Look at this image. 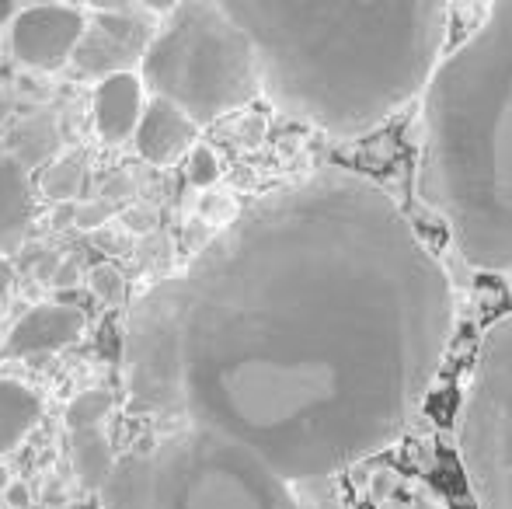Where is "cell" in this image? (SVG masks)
Wrapping results in <instances>:
<instances>
[{
  "mask_svg": "<svg viewBox=\"0 0 512 509\" xmlns=\"http://www.w3.org/2000/svg\"><path fill=\"white\" fill-rule=\"evenodd\" d=\"M108 412H112V394L102 391V387H91V391H81L67 405V422L74 433H84V429L102 426Z\"/></svg>",
  "mask_w": 512,
  "mask_h": 509,
  "instance_id": "obj_15",
  "label": "cell"
},
{
  "mask_svg": "<svg viewBox=\"0 0 512 509\" xmlns=\"http://www.w3.org/2000/svg\"><path fill=\"white\" fill-rule=\"evenodd\" d=\"M255 42L262 95L338 140L380 129L425 95L450 7L425 0H223Z\"/></svg>",
  "mask_w": 512,
  "mask_h": 509,
  "instance_id": "obj_2",
  "label": "cell"
},
{
  "mask_svg": "<svg viewBox=\"0 0 512 509\" xmlns=\"http://www.w3.org/2000/svg\"><path fill=\"white\" fill-rule=\"evenodd\" d=\"M88 11L67 4H35L21 7L11 25V49L25 67L60 70L74 60L84 32H88Z\"/></svg>",
  "mask_w": 512,
  "mask_h": 509,
  "instance_id": "obj_8",
  "label": "cell"
},
{
  "mask_svg": "<svg viewBox=\"0 0 512 509\" xmlns=\"http://www.w3.org/2000/svg\"><path fill=\"white\" fill-rule=\"evenodd\" d=\"M88 328L81 307L70 304H39L28 314H21V321L11 328L4 342V356H39L63 349L70 342H77Z\"/></svg>",
  "mask_w": 512,
  "mask_h": 509,
  "instance_id": "obj_9",
  "label": "cell"
},
{
  "mask_svg": "<svg viewBox=\"0 0 512 509\" xmlns=\"http://www.w3.org/2000/svg\"><path fill=\"white\" fill-rule=\"evenodd\" d=\"M91 18L95 21L88 25L74 53V63L84 74L105 81L115 74H129V63H143V53L157 28L150 25L140 7H95Z\"/></svg>",
  "mask_w": 512,
  "mask_h": 509,
  "instance_id": "obj_7",
  "label": "cell"
},
{
  "mask_svg": "<svg viewBox=\"0 0 512 509\" xmlns=\"http://www.w3.org/2000/svg\"><path fill=\"white\" fill-rule=\"evenodd\" d=\"M42 419L39 394L21 381L0 377V454L14 450Z\"/></svg>",
  "mask_w": 512,
  "mask_h": 509,
  "instance_id": "obj_13",
  "label": "cell"
},
{
  "mask_svg": "<svg viewBox=\"0 0 512 509\" xmlns=\"http://www.w3.org/2000/svg\"><path fill=\"white\" fill-rule=\"evenodd\" d=\"M91 286H95L98 297L115 300L122 293V276L112 269V265H98V269L91 272Z\"/></svg>",
  "mask_w": 512,
  "mask_h": 509,
  "instance_id": "obj_18",
  "label": "cell"
},
{
  "mask_svg": "<svg viewBox=\"0 0 512 509\" xmlns=\"http://www.w3.org/2000/svg\"><path fill=\"white\" fill-rule=\"evenodd\" d=\"M300 506L304 509H345L342 496H338V482H314V485H300Z\"/></svg>",
  "mask_w": 512,
  "mask_h": 509,
  "instance_id": "obj_17",
  "label": "cell"
},
{
  "mask_svg": "<svg viewBox=\"0 0 512 509\" xmlns=\"http://www.w3.org/2000/svg\"><path fill=\"white\" fill-rule=\"evenodd\" d=\"M450 272L349 168L265 192L133 304L129 412L237 443L293 489L394 447L450 349Z\"/></svg>",
  "mask_w": 512,
  "mask_h": 509,
  "instance_id": "obj_1",
  "label": "cell"
},
{
  "mask_svg": "<svg viewBox=\"0 0 512 509\" xmlns=\"http://www.w3.org/2000/svg\"><path fill=\"white\" fill-rule=\"evenodd\" d=\"M95 129L98 136L108 143H122L129 136H136L147 102H143V77L129 74H115L98 81L95 88Z\"/></svg>",
  "mask_w": 512,
  "mask_h": 509,
  "instance_id": "obj_11",
  "label": "cell"
},
{
  "mask_svg": "<svg viewBox=\"0 0 512 509\" xmlns=\"http://www.w3.org/2000/svg\"><path fill=\"white\" fill-rule=\"evenodd\" d=\"M18 14H21L18 4H4V0H0V28L14 25V18H18Z\"/></svg>",
  "mask_w": 512,
  "mask_h": 509,
  "instance_id": "obj_20",
  "label": "cell"
},
{
  "mask_svg": "<svg viewBox=\"0 0 512 509\" xmlns=\"http://www.w3.org/2000/svg\"><path fill=\"white\" fill-rule=\"evenodd\" d=\"M133 140L143 161L168 168V164L182 161L199 147V123H192L178 105L154 98V102H147V112H143Z\"/></svg>",
  "mask_w": 512,
  "mask_h": 509,
  "instance_id": "obj_10",
  "label": "cell"
},
{
  "mask_svg": "<svg viewBox=\"0 0 512 509\" xmlns=\"http://www.w3.org/2000/svg\"><path fill=\"white\" fill-rule=\"evenodd\" d=\"M108 509H304L300 492L237 443L192 426H157L115 461Z\"/></svg>",
  "mask_w": 512,
  "mask_h": 509,
  "instance_id": "obj_4",
  "label": "cell"
},
{
  "mask_svg": "<svg viewBox=\"0 0 512 509\" xmlns=\"http://www.w3.org/2000/svg\"><path fill=\"white\" fill-rule=\"evenodd\" d=\"M185 175H189L192 185H199V189H209V185L220 178V157L199 143V147L192 150L189 157H185Z\"/></svg>",
  "mask_w": 512,
  "mask_h": 509,
  "instance_id": "obj_16",
  "label": "cell"
},
{
  "mask_svg": "<svg viewBox=\"0 0 512 509\" xmlns=\"http://www.w3.org/2000/svg\"><path fill=\"white\" fill-rule=\"evenodd\" d=\"M115 461H119V457H112L102 429L74 433V468L84 489H105L115 471Z\"/></svg>",
  "mask_w": 512,
  "mask_h": 509,
  "instance_id": "obj_14",
  "label": "cell"
},
{
  "mask_svg": "<svg viewBox=\"0 0 512 509\" xmlns=\"http://www.w3.org/2000/svg\"><path fill=\"white\" fill-rule=\"evenodd\" d=\"M457 457L478 509H512V311L481 335L457 408Z\"/></svg>",
  "mask_w": 512,
  "mask_h": 509,
  "instance_id": "obj_6",
  "label": "cell"
},
{
  "mask_svg": "<svg viewBox=\"0 0 512 509\" xmlns=\"http://www.w3.org/2000/svg\"><path fill=\"white\" fill-rule=\"evenodd\" d=\"M418 196L464 262L512 279V4L443 56L425 91Z\"/></svg>",
  "mask_w": 512,
  "mask_h": 509,
  "instance_id": "obj_3",
  "label": "cell"
},
{
  "mask_svg": "<svg viewBox=\"0 0 512 509\" xmlns=\"http://www.w3.org/2000/svg\"><path fill=\"white\" fill-rule=\"evenodd\" d=\"M35 217V199L28 175L14 157H0V252L18 245Z\"/></svg>",
  "mask_w": 512,
  "mask_h": 509,
  "instance_id": "obj_12",
  "label": "cell"
},
{
  "mask_svg": "<svg viewBox=\"0 0 512 509\" xmlns=\"http://www.w3.org/2000/svg\"><path fill=\"white\" fill-rule=\"evenodd\" d=\"M377 509H432V506H411V503H401L398 496H387V499H380Z\"/></svg>",
  "mask_w": 512,
  "mask_h": 509,
  "instance_id": "obj_21",
  "label": "cell"
},
{
  "mask_svg": "<svg viewBox=\"0 0 512 509\" xmlns=\"http://www.w3.org/2000/svg\"><path fill=\"white\" fill-rule=\"evenodd\" d=\"M11 283H14V269H11V262L0 255V307H4V300L11 297Z\"/></svg>",
  "mask_w": 512,
  "mask_h": 509,
  "instance_id": "obj_19",
  "label": "cell"
},
{
  "mask_svg": "<svg viewBox=\"0 0 512 509\" xmlns=\"http://www.w3.org/2000/svg\"><path fill=\"white\" fill-rule=\"evenodd\" d=\"M143 84L206 126L262 95L255 42L230 18L227 4L189 0L164 14L143 53Z\"/></svg>",
  "mask_w": 512,
  "mask_h": 509,
  "instance_id": "obj_5",
  "label": "cell"
}]
</instances>
